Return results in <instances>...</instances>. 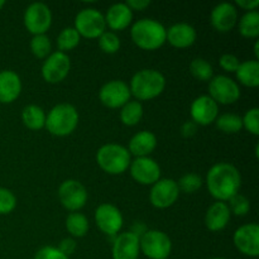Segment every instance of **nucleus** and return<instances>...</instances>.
Here are the masks:
<instances>
[{"label":"nucleus","instance_id":"40","mask_svg":"<svg viewBox=\"0 0 259 259\" xmlns=\"http://www.w3.org/2000/svg\"><path fill=\"white\" fill-rule=\"evenodd\" d=\"M219 63L222 66V68H224L228 72H235L240 65L239 58L235 55H232V53H225V55H223L220 57Z\"/></svg>","mask_w":259,"mask_h":259},{"label":"nucleus","instance_id":"6","mask_svg":"<svg viewBox=\"0 0 259 259\" xmlns=\"http://www.w3.org/2000/svg\"><path fill=\"white\" fill-rule=\"evenodd\" d=\"M139 249L151 259H166L171 254L172 242L161 230H147L139 238Z\"/></svg>","mask_w":259,"mask_h":259},{"label":"nucleus","instance_id":"39","mask_svg":"<svg viewBox=\"0 0 259 259\" xmlns=\"http://www.w3.org/2000/svg\"><path fill=\"white\" fill-rule=\"evenodd\" d=\"M33 259H68L67 255L61 253L56 247H43L35 253Z\"/></svg>","mask_w":259,"mask_h":259},{"label":"nucleus","instance_id":"12","mask_svg":"<svg viewBox=\"0 0 259 259\" xmlns=\"http://www.w3.org/2000/svg\"><path fill=\"white\" fill-rule=\"evenodd\" d=\"M180 195L177 182L172 179L158 180L152 186L149 192V200L152 205L158 209H166L177 201Z\"/></svg>","mask_w":259,"mask_h":259},{"label":"nucleus","instance_id":"36","mask_svg":"<svg viewBox=\"0 0 259 259\" xmlns=\"http://www.w3.org/2000/svg\"><path fill=\"white\" fill-rule=\"evenodd\" d=\"M228 207H229L230 212H233V214L238 215V217H244V215H247V212L249 211L250 204L249 200H248L244 195L237 194L229 200Z\"/></svg>","mask_w":259,"mask_h":259},{"label":"nucleus","instance_id":"13","mask_svg":"<svg viewBox=\"0 0 259 259\" xmlns=\"http://www.w3.org/2000/svg\"><path fill=\"white\" fill-rule=\"evenodd\" d=\"M234 244L240 253L248 257L259 255V227L255 223L242 225L234 233Z\"/></svg>","mask_w":259,"mask_h":259},{"label":"nucleus","instance_id":"3","mask_svg":"<svg viewBox=\"0 0 259 259\" xmlns=\"http://www.w3.org/2000/svg\"><path fill=\"white\" fill-rule=\"evenodd\" d=\"M166 88L163 73L153 68H144L134 73L131 80V94L138 100H151L161 95Z\"/></svg>","mask_w":259,"mask_h":259},{"label":"nucleus","instance_id":"31","mask_svg":"<svg viewBox=\"0 0 259 259\" xmlns=\"http://www.w3.org/2000/svg\"><path fill=\"white\" fill-rule=\"evenodd\" d=\"M78 43H80V34L73 27L62 29L57 37V46L61 52L73 50Z\"/></svg>","mask_w":259,"mask_h":259},{"label":"nucleus","instance_id":"7","mask_svg":"<svg viewBox=\"0 0 259 259\" xmlns=\"http://www.w3.org/2000/svg\"><path fill=\"white\" fill-rule=\"evenodd\" d=\"M75 28L78 34L86 38H98L105 32L106 23L103 13L94 8L80 10L75 18Z\"/></svg>","mask_w":259,"mask_h":259},{"label":"nucleus","instance_id":"30","mask_svg":"<svg viewBox=\"0 0 259 259\" xmlns=\"http://www.w3.org/2000/svg\"><path fill=\"white\" fill-rule=\"evenodd\" d=\"M215 123H217V126L219 131L227 134L238 133L243 128L242 116L232 113H225L223 115L218 116Z\"/></svg>","mask_w":259,"mask_h":259},{"label":"nucleus","instance_id":"14","mask_svg":"<svg viewBox=\"0 0 259 259\" xmlns=\"http://www.w3.org/2000/svg\"><path fill=\"white\" fill-rule=\"evenodd\" d=\"M131 89L124 81L111 80L104 83L103 88L99 91L100 101L105 106L111 109H116L126 104L131 99Z\"/></svg>","mask_w":259,"mask_h":259},{"label":"nucleus","instance_id":"24","mask_svg":"<svg viewBox=\"0 0 259 259\" xmlns=\"http://www.w3.org/2000/svg\"><path fill=\"white\" fill-rule=\"evenodd\" d=\"M157 146V138L152 132L142 131L129 141V153L136 157H148Z\"/></svg>","mask_w":259,"mask_h":259},{"label":"nucleus","instance_id":"2","mask_svg":"<svg viewBox=\"0 0 259 259\" xmlns=\"http://www.w3.org/2000/svg\"><path fill=\"white\" fill-rule=\"evenodd\" d=\"M167 29L158 20L143 18L137 20L131 30L133 42L143 50L153 51L166 42Z\"/></svg>","mask_w":259,"mask_h":259},{"label":"nucleus","instance_id":"4","mask_svg":"<svg viewBox=\"0 0 259 259\" xmlns=\"http://www.w3.org/2000/svg\"><path fill=\"white\" fill-rule=\"evenodd\" d=\"M78 123V113L71 104H57L46 115L45 126L51 134L65 137L72 133Z\"/></svg>","mask_w":259,"mask_h":259},{"label":"nucleus","instance_id":"32","mask_svg":"<svg viewBox=\"0 0 259 259\" xmlns=\"http://www.w3.org/2000/svg\"><path fill=\"white\" fill-rule=\"evenodd\" d=\"M190 71L200 81H210L212 78V66L205 58H195L190 63Z\"/></svg>","mask_w":259,"mask_h":259},{"label":"nucleus","instance_id":"21","mask_svg":"<svg viewBox=\"0 0 259 259\" xmlns=\"http://www.w3.org/2000/svg\"><path fill=\"white\" fill-rule=\"evenodd\" d=\"M22 91L20 77L10 70L0 71V103H13Z\"/></svg>","mask_w":259,"mask_h":259},{"label":"nucleus","instance_id":"5","mask_svg":"<svg viewBox=\"0 0 259 259\" xmlns=\"http://www.w3.org/2000/svg\"><path fill=\"white\" fill-rule=\"evenodd\" d=\"M96 161L101 169L110 175H120L131 164V153L125 147L115 143L104 144L96 153Z\"/></svg>","mask_w":259,"mask_h":259},{"label":"nucleus","instance_id":"46","mask_svg":"<svg viewBox=\"0 0 259 259\" xmlns=\"http://www.w3.org/2000/svg\"><path fill=\"white\" fill-rule=\"evenodd\" d=\"M4 5H5V2H4V0H0V9H2V8L4 7Z\"/></svg>","mask_w":259,"mask_h":259},{"label":"nucleus","instance_id":"15","mask_svg":"<svg viewBox=\"0 0 259 259\" xmlns=\"http://www.w3.org/2000/svg\"><path fill=\"white\" fill-rule=\"evenodd\" d=\"M129 167L132 177L142 185H153L161 177V168L151 157H136Z\"/></svg>","mask_w":259,"mask_h":259},{"label":"nucleus","instance_id":"26","mask_svg":"<svg viewBox=\"0 0 259 259\" xmlns=\"http://www.w3.org/2000/svg\"><path fill=\"white\" fill-rule=\"evenodd\" d=\"M22 120L27 128L32 129V131H38L45 126L46 113L40 106L30 104L23 109Z\"/></svg>","mask_w":259,"mask_h":259},{"label":"nucleus","instance_id":"34","mask_svg":"<svg viewBox=\"0 0 259 259\" xmlns=\"http://www.w3.org/2000/svg\"><path fill=\"white\" fill-rule=\"evenodd\" d=\"M177 186H179L180 191H184L186 194H194L202 186V179L197 174H186L180 179Z\"/></svg>","mask_w":259,"mask_h":259},{"label":"nucleus","instance_id":"28","mask_svg":"<svg viewBox=\"0 0 259 259\" xmlns=\"http://www.w3.org/2000/svg\"><path fill=\"white\" fill-rule=\"evenodd\" d=\"M66 229L72 237L81 238L86 235L89 230L88 218L81 212H71L66 218Z\"/></svg>","mask_w":259,"mask_h":259},{"label":"nucleus","instance_id":"18","mask_svg":"<svg viewBox=\"0 0 259 259\" xmlns=\"http://www.w3.org/2000/svg\"><path fill=\"white\" fill-rule=\"evenodd\" d=\"M139 235L133 232L121 233L113 244V259H138Z\"/></svg>","mask_w":259,"mask_h":259},{"label":"nucleus","instance_id":"20","mask_svg":"<svg viewBox=\"0 0 259 259\" xmlns=\"http://www.w3.org/2000/svg\"><path fill=\"white\" fill-rule=\"evenodd\" d=\"M196 37V30L189 23H176L166 32V40L177 48L190 47L195 43Z\"/></svg>","mask_w":259,"mask_h":259},{"label":"nucleus","instance_id":"35","mask_svg":"<svg viewBox=\"0 0 259 259\" xmlns=\"http://www.w3.org/2000/svg\"><path fill=\"white\" fill-rule=\"evenodd\" d=\"M99 46L105 53H115L120 48V38L118 34L110 30H105L99 37Z\"/></svg>","mask_w":259,"mask_h":259},{"label":"nucleus","instance_id":"45","mask_svg":"<svg viewBox=\"0 0 259 259\" xmlns=\"http://www.w3.org/2000/svg\"><path fill=\"white\" fill-rule=\"evenodd\" d=\"M254 53H255V57L259 58V42L257 40L254 45Z\"/></svg>","mask_w":259,"mask_h":259},{"label":"nucleus","instance_id":"8","mask_svg":"<svg viewBox=\"0 0 259 259\" xmlns=\"http://www.w3.org/2000/svg\"><path fill=\"white\" fill-rule=\"evenodd\" d=\"M52 24V13L45 3H32L24 12V25L34 35L46 34Z\"/></svg>","mask_w":259,"mask_h":259},{"label":"nucleus","instance_id":"22","mask_svg":"<svg viewBox=\"0 0 259 259\" xmlns=\"http://www.w3.org/2000/svg\"><path fill=\"white\" fill-rule=\"evenodd\" d=\"M230 210L227 202L217 201L207 209L205 215V225L211 232H219L228 225L230 220Z\"/></svg>","mask_w":259,"mask_h":259},{"label":"nucleus","instance_id":"17","mask_svg":"<svg viewBox=\"0 0 259 259\" xmlns=\"http://www.w3.org/2000/svg\"><path fill=\"white\" fill-rule=\"evenodd\" d=\"M190 111L195 124L209 125L217 120L219 115V105L209 95H201L192 101Z\"/></svg>","mask_w":259,"mask_h":259},{"label":"nucleus","instance_id":"25","mask_svg":"<svg viewBox=\"0 0 259 259\" xmlns=\"http://www.w3.org/2000/svg\"><path fill=\"white\" fill-rule=\"evenodd\" d=\"M237 78L240 83L248 88H257L259 85V62L257 60H248L240 62L235 71Z\"/></svg>","mask_w":259,"mask_h":259},{"label":"nucleus","instance_id":"43","mask_svg":"<svg viewBox=\"0 0 259 259\" xmlns=\"http://www.w3.org/2000/svg\"><path fill=\"white\" fill-rule=\"evenodd\" d=\"M181 133L184 137H192L195 133H196V124L194 121H186V123L182 125Z\"/></svg>","mask_w":259,"mask_h":259},{"label":"nucleus","instance_id":"47","mask_svg":"<svg viewBox=\"0 0 259 259\" xmlns=\"http://www.w3.org/2000/svg\"><path fill=\"white\" fill-rule=\"evenodd\" d=\"M211 259H227V258H211Z\"/></svg>","mask_w":259,"mask_h":259},{"label":"nucleus","instance_id":"16","mask_svg":"<svg viewBox=\"0 0 259 259\" xmlns=\"http://www.w3.org/2000/svg\"><path fill=\"white\" fill-rule=\"evenodd\" d=\"M95 222L101 232L108 235H115L123 227V215L114 205L101 204L95 210Z\"/></svg>","mask_w":259,"mask_h":259},{"label":"nucleus","instance_id":"38","mask_svg":"<svg viewBox=\"0 0 259 259\" xmlns=\"http://www.w3.org/2000/svg\"><path fill=\"white\" fill-rule=\"evenodd\" d=\"M243 126L254 136H259V109L252 108L242 118Z\"/></svg>","mask_w":259,"mask_h":259},{"label":"nucleus","instance_id":"9","mask_svg":"<svg viewBox=\"0 0 259 259\" xmlns=\"http://www.w3.org/2000/svg\"><path fill=\"white\" fill-rule=\"evenodd\" d=\"M209 96L218 105L233 104L240 98V88L233 78L224 75H218L210 80Z\"/></svg>","mask_w":259,"mask_h":259},{"label":"nucleus","instance_id":"1","mask_svg":"<svg viewBox=\"0 0 259 259\" xmlns=\"http://www.w3.org/2000/svg\"><path fill=\"white\" fill-rule=\"evenodd\" d=\"M206 185L211 196L218 201H229L234 195L239 194L242 176L235 166L220 162L209 169Z\"/></svg>","mask_w":259,"mask_h":259},{"label":"nucleus","instance_id":"10","mask_svg":"<svg viewBox=\"0 0 259 259\" xmlns=\"http://www.w3.org/2000/svg\"><path fill=\"white\" fill-rule=\"evenodd\" d=\"M58 199L65 209L75 212L85 206L88 201V191L77 180H66L58 189Z\"/></svg>","mask_w":259,"mask_h":259},{"label":"nucleus","instance_id":"33","mask_svg":"<svg viewBox=\"0 0 259 259\" xmlns=\"http://www.w3.org/2000/svg\"><path fill=\"white\" fill-rule=\"evenodd\" d=\"M30 50L33 55L38 58H46L51 55L52 50V43L48 35L46 34H37L30 40Z\"/></svg>","mask_w":259,"mask_h":259},{"label":"nucleus","instance_id":"19","mask_svg":"<svg viewBox=\"0 0 259 259\" xmlns=\"http://www.w3.org/2000/svg\"><path fill=\"white\" fill-rule=\"evenodd\" d=\"M238 20V10L232 3H220L211 12V24L219 32H229Z\"/></svg>","mask_w":259,"mask_h":259},{"label":"nucleus","instance_id":"41","mask_svg":"<svg viewBox=\"0 0 259 259\" xmlns=\"http://www.w3.org/2000/svg\"><path fill=\"white\" fill-rule=\"evenodd\" d=\"M76 247H77V245H76V242L72 239V238H65V239H62L60 242L57 249L68 257V255H71L73 252H75Z\"/></svg>","mask_w":259,"mask_h":259},{"label":"nucleus","instance_id":"42","mask_svg":"<svg viewBox=\"0 0 259 259\" xmlns=\"http://www.w3.org/2000/svg\"><path fill=\"white\" fill-rule=\"evenodd\" d=\"M125 4L132 10H143L151 5V0H126Z\"/></svg>","mask_w":259,"mask_h":259},{"label":"nucleus","instance_id":"23","mask_svg":"<svg viewBox=\"0 0 259 259\" xmlns=\"http://www.w3.org/2000/svg\"><path fill=\"white\" fill-rule=\"evenodd\" d=\"M133 12L125 3H115L108 9L105 23L114 30H123L131 24Z\"/></svg>","mask_w":259,"mask_h":259},{"label":"nucleus","instance_id":"37","mask_svg":"<svg viewBox=\"0 0 259 259\" xmlns=\"http://www.w3.org/2000/svg\"><path fill=\"white\" fill-rule=\"evenodd\" d=\"M17 206V197L10 190L0 187V215L9 214Z\"/></svg>","mask_w":259,"mask_h":259},{"label":"nucleus","instance_id":"29","mask_svg":"<svg viewBox=\"0 0 259 259\" xmlns=\"http://www.w3.org/2000/svg\"><path fill=\"white\" fill-rule=\"evenodd\" d=\"M142 116H143V106L138 100L128 101V103L121 106L120 119L125 125H136L141 121Z\"/></svg>","mask_w":259,"mask_h":259},{"label":"nucleus","instance_id":"11","mask_svg":"<svg viewBox=\"0 0 259 259\" xmlns=\"http://www.w3.org/2000/svg\"><path fill=\"white\" fill-rule=\"evenodd\" d=\"M71 68L70 57L65 52H53L46 58L42 66V76L47 82L57 83L68 75Z\"/></svg>","mask_w":259,"mask_h":259},{"label":"nucleus","instance_id":"44","mask_svg":"<svg viewBox=\"0 0 259 259\" xmlns=\"http://www.w3.org/2000/svg\"><path fill=\"white\" fill-rule=\"evenodd\" d=\"M237 5L247 10H254L259 5V0H237Z\"/></svg>","mask_w":259,"mask_h":259},{"label":"nucleus","instance_id":"27","mask_svg":"<svg viewBox=\"0 0 259 259\" xmlns=\"http://www.w3.org/2000/svg\"><path fill=\"white\" fill-rule=\"evenodd\" d=\"M240 34L247 38H255L259 35V13L257 10L247 12L239 20Z\"/></svg>","mask_w":259,"mask_h":259}]
</instances>
